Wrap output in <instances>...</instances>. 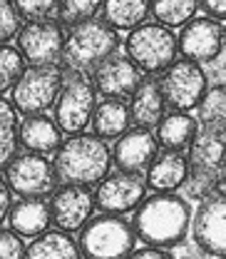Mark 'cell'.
I'll list each match as a JSON object with an SVG mask.
<instances>
[{"label":"cell","mask_w":226,"mask_h":259,"mask_svg":"<svg viewBox=\"0 0 226 259\" xmlns=\"http://www.w3.org/2000/svg\"><path fill=\"white\" fill-rule=\"evenodd\" d=\"M164 107H166V100H164L159 80H144L139 90L129 97V112L137 127L159 125V120L164 117Z\"/></svg>","instance_id":"21"},{"label":"cell","mask_w":226,"mask_h":259,"mask_svg":"<svg viewBox=\"0 0 226 259\" xmlns=\"http://www.w3.org/2000/svg\"><path fill=\"white\" fill-rule=\"evenodd\" d=\"M199 132V120H194L189 112H166L157 125V142L161 150L169 152H189L194 137Z\"/></svg>","instance_id":"20"},{"label":"cell","mask_w":226,"mask_h":259,"mask_svg":"<svg viewBox=\"0 0 226 259\" xmlns=\"http://www.w3.org/2000/svg\"><path fill=\"white\" fill-rule=\"evenodd\" d=\"M28 259H82L80 244L70 237V232L55 229L32 239L28 247Z\"/></svg>","instance_id":"25"},{"label":"cell","mask_w":226,"mask_h":259,"mask_svg":"<svg viewBox=\"0 0 226 259\" xmlns=\"http://www.w3.org/2000/svg\"><path fill=\"white\" fill-rule=\"evenodd\" d=\"M97 88L92 77L85 72H70L65 77V88L55 102V120L65 135H85L92 127V117L97 110Z\"/></svg>","instance_id":"7"},{"label":"cell","mask_w":226,"mask_h":259,"mask_svg":"<svg viewBox=\"0 0 226 259\" xmlns=\"http://www.w3.org/2000/svg\"><path fill=\"white\" fill-rule=\"evenodd\" d=\"M15 8L20 10V15L25 20H42L50 18V13L58 10L60 0H13Z\"/></svg>","instance_id":"33"},{"label":"cell","mask_w":226,"mask_h":259,"mask_svg":"<svg viewBox=\"0 0 226 259\" xmlns=\"http://www.w3.org/2000/svg\"><path fill=\"white\" fill-rule=\"evenodd\" d=\"M10 185L3 180V185H0V220L5 222L8 220V214H10V209H13V204H10Z\"/></svg>","instance_id":"37"},{"label":"cell","mask_w":226,"mask_h":259,"mask_svg":"<svg viewBox=\"0 0 226 259\" xmlns=\"http://www.w3.org/2000/svg\"><path fill=\"white\" fill-rule=\"evenodd\" d=\"M192 237L201 252L226 257V194L214 192L199 202L192 217Z\"/></svg>","instance_id":"12"},{"label":"cell","mask_w":226,"mask_h":259,"mask_svg":"<svg viewBox=\"0 0 226 259\" xmlns=\"http://www.w3.org/2000/svg\"><path fill=\"white\" fill-rule=\"evenodd\" d=\"M0 259H28V249L23 244V237L15 234L8 227L0 232Z\"/></svg>","instance_id":"34"},{"label":"cell","mask_w":226,"mask_h":259,"mask_svg":"<svg viewBox=\"0 0 226 259\" xmlns=\"http://www.w3.org/2000/svg\"><path fill=\"white\" fill-rule=\"evenodd\" d=\"M179 53L192 63H214L224 50V28L211 18H194L179 30Z\"/></svg>","instance_id":"15"},{"label":"cell","mask_w":226,"mask_h":259,"mask_svg":"<svg viewBox=\"0 0 226 259\" xmlns=\"http://www.w3.org/2000/svg\"><path fill=\"white\" fill-rule=\"evenodd\" d=\"M219 192L226 194V160L221 162V167H219Z\"/></svg>","instance_id":"38"},{"label":"cell","mask_w":226,"mask_h":259,"mask_svg":"<svg viewBox=\"0 0 226 259\" xmlns=\"http://www.w3.org/2000/svg\"><path fill=\"white\" fill-rule=\"evenodd\" d=\"M226 160V127H209L201 125L192 147H189V164L219 169Z\"/></svg>","instance_id":"23"},{"label":"cell","mask_w":226,"mask_h":259,"mask_svg":"<svg viewBox=\"0 0 226 259\" xmlns=\"http://www.w3.org/2000/svg\"><path fill=\"white\" fill-rule=\"evenodd\" d=\"M63 130L58 125V120L47 117V115H30L20 122V145L25 147V152L35 155H58V150L65 145Z\"/></svg>","instance_id":"17"},{"label":"cell","mask_w":226,"mask_h":259,"mask_svg":"<svg viewBox=\"0 0 226 259\" xmlns=\"http://www.w3.org/2000/svg\"><path fill=\"white\" fill-rule=\"evenodd\" d=\"M216 259H226V257H216Z\"/></svg>","instance_id":"40"},{"label":"cell","mask_w":226,"mask_h":259,"mask_svg":"<svg viewBox=\"0 0 226 259\" xmlns=\"http://www.w3.org/2000/svg\"><path fill=\"white\" fill-rule=\"evenodd\" d=\"M25 63L28 60L23 58V53L18 48L3 45V50H0V90L3 93L13 90L23 80V75L28 72V65Z\"/></svg>","instance_id":"31"},{"label":"cell","mask_w":226,"mask_h":259,"mask_svg":"<svg viewBox=\"0 0 226 259\" xmlns=\"http://www.w3.org/2000/svg\"><path fill=\"white\" fill-rule=\"evenodd\" d=\"M20 18L23 15L13 0H0V40H3V45H10V40H18V35L23 30Z\"/></svg>","instance_id":"32"},{"label":"cell","mask_w":226,"mask_h":259,"mask_svg":"<svg viewBox=\"0 0 226 259\" xmlns=\"http://www.w3.org/2000/svg\"><path fill=\"white\" fill-rule=\"evenodd\" d=\"M157 155H159V142L152 127H132L115 142L112 164L117 167V172L142 177L157 160Z\"/></svg>","instance_id":"14"},{"label":"cell","mask_w":226,"mask_h":259,"mask_svg":"<svg viewBox=\"0 0 226 259\" xmlns=\"http://www.w3.org/2000/svg\"><path fill=\"white\" fill-rule=\"evenodd\" d=\"M15 112H18L15 105L3 97L0 100V160L3 164L15 157V150L20 145V125H18Z\"/></svg>","instance_id":"27"},{"label":"cell","mask_w":226,"mask_h":259,"mask_svg":"<svg viewBox=\"0 0 226 259\" xmlns=\"http://www.w3.org/2000/svg\"><path fill=\"white\" fill-rule=\"evenodd\" d=\"M144 197H147V180H142L139 175L115 172L97 185L95 204L99 214L125 217L144 202Z\"/></svg>","instance_id":"11"},{"label":"cell","mask_w":226,"mask_h":259,"mask_svg":"<svg viewBox=\"0 0 226 259\" xmlns=\"http://www.w3.org/2000/svg\"><path fill=\"white\" fill-rule=\"evenodd\" d=\"M189 157L187 152H169L161 150L152 167L147 169V187L154 192H177L184 187L189 175Z\"/></svg>","instance_id":"18"},{"label":"cell","mask_w":226,"mask_h":259,"mask_svg":"<svg viewBox=\"0 0 226 259\" xmlns=\"http://www.w3.org/2000/svg\"><path fill=\"white\" fill-rule=\"evenodd\" d=\"M196 117L201 125L209 127H226V85L209 88L201 102L196 105Z\"/></svg>","instance_id":"28"},{"label":"cell","mask_w":226,"mask_h":259,"mask_svg":"<svg viewBox=\"0 0 226 259\" xmlns=\"http://www.w3.org/2000/svg\"><path fill=\"white\" fill-rule=\"evenodd\" d=\"M63 23H55L50 18L42 20H28L18 35V50L30 65H58L65 55Z\"/></svg>","instance_id":"10"},{"label":"cell","mask_w":226,"mask_h":259,"mask_svg":"<svg viewBox=\"0 0 226 259\" xmlns=\"http://www.w3.org/2000/svg\"><path fill=\"white\" fill-rule=\"evenodd\" d=\"M95 82L97 93L107 100H125L139 90V85L144 82V72L129 60L127 55H112L104 63L95 67V72L90 75Z\"/></svg>","instance_id":"16"},{"label":"cell","mask_w":226,"mask_h":259,"mask_svg":"<svg viewBox=\"0 0 226 259\" xmlns=\"http://www.w3.org/2000/svg\"><path fill=\"white\" fill-rule=\"evenodd\" d=\"M224 48H226V28H224Z\"/></svg>","instance_id":"39"},{"label":"cell","mask_w":226,"mask_h":259,"mask_svg":"<svg viewBox=\"0 0 226 259\" xmlns=\"http://www.w3.org/2000/svg\"><path fill=\"white\" fill-rule=\"evenodd\" d=\"M127 259H172V254L166 249H157V247H142V249H134Z\"/></svg>","instance_id":"36"},{"label":"cell","mask_w":226,"mask_h":259,"mask_svg":"<svg viewBox=\"0 0 226 259\" xmlns=\"http://www.w3.org/2000/svg\"><path fill=\"white\" fill-rule=\"evenodd\" d=\"M152 0H104L102 20L115 30H134L144 25Z\"/></svg>","instance_id":"24"},{"label":"cell","mask_w":226,"mask_h":259,"mask_svg":"<svg viewBox=\"0 0 226 259\" xmlns=\"http://www.w3.org/2000/svg\"><path fill=\"white\" fill-rule=\"evenodd\" d=\"M120 35L104 20H90L82 25H75L67 32L63 60L70 72H85L92 75L95 67L104 63L107 58L117 55Z\"/></svg>","instance_id":"3"},{"label":"cell","mask_w":226,"mask_h":259,"mask_svg":"<svg viewBox=\"0 0 226 259\" xmlns=\"http://www.w3.org/2000/svg\"><path fill=\"white\" fill-rule=\"evenodd\" d=\"M199 0H152L149 15L164 28H184L196 18Z\"/></svg>","instance_id":"26"},{"label":"cell","mask_w":226,"mask_h":259,"mask_svg":"<svg viewBox=\"0 0 226 259\" xmlns=\"http://www.w3.org/2000/svg\"><path fill=\"white\" fill-rule=\"evenodd\" d=\"M199 10H204L206 18L216 23L226 20V0H199Z\"/></svg>","instance_id":"35"},{"label":"cell","mask_w":226,"mask_h":259,"mask_svg":"<svg viewBox=\"0 0 226 259\" xmlns=\"http://www.w3.org/2000/svg\"><path fill=\"white\" fill-rule=\"evenodd\" d=\"M102 8H104V0H60L58 18L63 25L75 28V25L97 20V15H102Z\"/></svg>","instance_id":"30"},{"label":"cell","mask_w":226,"mask_h":259,"mask_svg":"<svg viewBox=\"0 0 226 259\" xmlns=\"http://www.w3.org/2000/svg\"><path fill=\"white\" fill-rule=\"evenodd\" d=\"M82 259H127L134 252L137 234L125 217L97 214L77 237Z\"/></svg>","instance_id":"4"},{"label":"cell","mask_w":226,"mask_h":259,"mask_svg":"<svg viewBox=\"0 0 226 259\" xmlns=\"http://www.w3.org/2000/svg\"><path fill=\"white\" fill-rule=\"evenodd\" d=\"M3 180L20 199H45L60 185L55 162L35 152H23V155H15L10 162H5Z\"/></svg>","instance_id":"8"},{"label":"cell","mask_w":226,"mask_h":259,"mask_svg":"<svg viewBox=\"0 0 226 259\" xmlns=\"http://www.w3.org/2000/svg\"><path fill=\"white\" fill-rule=\"evenodd\" d=\"M8 227L28 239H37L45 232H50L52 217H50V204L42 199H18L8 214Z\"/></svg>","instance_id":"19"},{"label":"cell","mask_w":226,"mask_h":259,"mask_svg":"<svg viewBox=\"0 0 226 259\" xmlns=\"http://www.w3.org/2000/svg\"><path fill=\"white\" fill-rule=\"evenodd\" d=\"M55 172L60 185L92 187L99 185L112 169V150L97 135H75L55 155Z\"/></svg>","instance_id":"2"},{"label":"cell","mask_w":226,"mask_h":259,"mask_svg":"<svg viewBox=\"0 0 226 259\" xmlns=\"http://www.w3.org/2000/svg\"><path fill=\"white\" fill-rule=\"evenodd\" d=\"M47 204H50L52 227L63 229V232L82 229L92 220V212L97 209L95 192L90 187H80V185H60L50 194Z\"/></svg>","instance_id":"13"},{"label":"cell","mask_w":226,"mask_h":259,"mask_svg":"<svg viewBox=\"0 0 226 259\" xmlns=\"http://www.w3.org/2000/svg\"><path fill=\"white\" fill-rule=\"evenodd\" d=\"M65 72L60 65H30L23 80L10 90L13 105L20 115H45L50 107H55L58 97L65 88Z\"/></svg>","instance_id":"6"},{"label":"cell","mask_w":226,"mask_h":259,"mask_svg":"<svg viewBox=\"0 0 226 259\" xmlns=\"http://www.w3.org/2000/svg\"><path fill=\"white\" fill-rule=\"evenodd\" d=\"M134 234L142 244L157 249L179 247L192 232L189 199L177 192H154L134 209Z\"/></svg>","instance_id":"1"},{"label":"cell","mask_w":226,"mask_h":259,"mask_svg":"<svg viewBox=\"0 0 226 259\" xmlns=\"http://www.w3.org/2000/svg\"><path fill=\"white\" fill-rule=\"evenodd\" d=\"M166 107L174 112H189L196 110V105L201 102L204 93L209 90L206 82V72L201 70L199 63H192L187 58L177 60L159 80Z\"/></svg>","instance_id":"9"},{"label":"cell","mask_w":226,"mask_h":259,"mask_svg":"<svg viewBox=\"0 0 226 259\" xmlns=\"http://www.w3.org/2000/svg\"><path fill=\"white\" fill-rule=\"evenodd\" d=\"M127 130H132V112L125 100H102L92 117V132L99 140L112 142L120 140Z\"/></svg>","instance_id":"22"},{"label":"cell","mask_w":226,"mask_h":259,"mask_svg":"<svg viewBox=\"0 0 226 259\" xmlns=\"http://www.w3.org/2000/svg\"><path fill=\"white\" fill-rule=\"evenodd\" d=\"M125 55L144 75H164L177 63L179 42L169 28H164L159 23H144L129 30L125 40Z\"/></svg>","instance_id":"5"},{"label":"cell","mask_w":226,"mask_h":259,"mask_svg":"<svg viewBox=\"0 0 226 259\" xmlns=\"http://www.w3.org/2000/svg\"><path fill=\"white\" fill-rule=\"evenodd\" d=\"M184 197L189 202H204L206 197L219 192V169H209V167H189L187 182H184Z\"/></svg>","instance_id":"29"}]
</instances>
